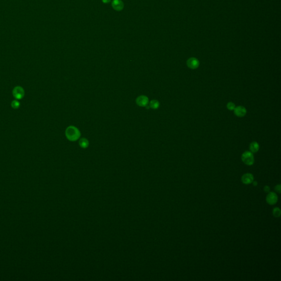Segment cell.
Listing matches in <instances>:
<instances>
[{"label":"cell","mask_w":281,"mask_h":281,"mask_svg":"<svg viewBox=\"0 0 281 281\" xmlns=\"http://www.w3.org/2000/svg\"><path fill=\"white\" fill-rule=\"evenodd\" d=\"M242 160L247 165H252L254 163V157L253 153L249 151L244 152L242 155Z\"/></svg>","instance_id":"cell-2"},{"label":"cell","mask_w":281,"mask_h":281,"mask_svg":"<svg viewBox=\"0 0 281 281\" xmlns=\"http://www.w3.org/2000/svg\"><path fill=\"white\" fill-rule=\"evenodd\" d=\"M112 6L114 9L116 11H120L124 8V5L122 0H113Z\"/></svg>","instance_id":"cell-8"},{"label":"cell","mask_w":281,"mask_h":281,"mask_svg":"<svg viewBox=\"0 0 281 281\" xmlns=\"http://www.w3.org/2000/svg\"><path fill=\"white\" fill-rule=\"evenodd\" d=\"M79 145L83 148H86L89 146V142L85 138H82L79 141Z\"/></svg>","instance_id":"cell-11"},{"label":"cell","mask_w":281,"mask_h":281,"mask_svg":"<svg viewBox=\"0 0 281 281\" xmlns=\"http://www.w3.org/2000/svg\"><path fill=\"white\" fill-rule=\"evenodd\" d=\"M252 183H253V186H256L257 185V181H253Z\"/></svg>","instance_id":"cell-19"},{"label":"cell","mask_w":281,"mask_h":281,"mask_svg":"<svg viewBox=\"0 0 281 281\" xmlns=\"http://www.w3.org/2000/svg\"><path fill=\"white\" fill-rule=\"evenodd\" d=\"M275 190L276 191V192H277V193H281V185H278L276 186L275 187Z\"/></svg>","instance_id":"cell-16"},{"label":"cell","mask_w":281,"mask_h":281,"mask_svg":"<svg viewBox=\"0 0 281 281\" xmlns=\"http://www.w3.org/2000/svg\"><path fill=\"white\" fill-rule=\"evenodd\" d=\"M233 110L235 115L238 117H243L247 114V110L243 106H238Z\"/></svg>","instance_id":"cell-9"},{"label":"cell","mask_w":281,"mask_h":281,"mask_svg":"<svg viewBox=\"0 0 281 281\" xmlns=\"http://www.w3.org/2000/svg\"><path fill=\"white\" fill-rule=\"evenodd\" d=\"M272 214L275 217H279L281 216V210L279 208H275L273 211H272Z\"/></svg>","instance_id":"cell-13"},{"label":"cell","mask_w":281,"mask_h":281,"mask_svg":"<svg viewBox=\"0 0 281 281\" xmlns=\"http://www.w3.org/2000/svg\"><path fill=\"white\" fill-rule=\"evenodd\" d=\"M264 191L266 192V193H268L270 191V187L268 186H265L264 187Z\"/></svg>","instance_id":"cell-17"},{"label":"cell","mask_w":281,"mask_h":281,"mask_svg":"<svg viewBox=\"0 0 281 281\" xmlns=\"http://www.w3.org/2000/svg\"><path fill=\"white\" fill-rule=\"evenodd\" d=\"M241 180L244 184L249 185L254 181V176L253 174L250 173H247L243 175L241 178Z\"/></svg>","instance_id":"cell-7"},{"label":"cell","mask_w":281,"mask_h":281,"mask_svg":"<svg viewBox=\"0 0 281 281\" xmlns=\"http://www.w3.org/2000/svg\"><path fill=\"white\" fill-rule=\"evenodd\" d=\"M188 67L191 69H196L198 68L199 65V62L196 58H191L187 61Z\"/></svg>","instance_id":"cell-6"},{"label":"cell","mask_w":281,"mask_h":281,"mask_svg":"<svg viewBox=\"0 0 281 281\" xmlns=\"http://www.w3.org/2000/svg\"><path fill=\"white\" fill-rule=\"evenodd\" d=\"M11 106H12V107L13 108H18L19 106H20V103L18 101H13V102H12Z\"/></svg>","instance_id":"cell-15"},{"label":"cell","mask_w":281,"mask_h":281,"mask_svg":"<svg viewBox=\"0 0 281 281\" xmlns=\"http://www.w3.org/2000/svg\"><path fill=\"white\" fill-rule=\"evenodd\" d=\"M102 1L104 3H108L111 1V0H102Z\"/></svg>","instance_id":"cell-18"},{"label":"cell","mask_w":281,"mask_h":281,"mask_svg":"<svg viewBox=\"0 0 281 281\" xmlns=\"http://www.w3.org/2000/svg\"><path fill=\"white\" fill-rule=\"evenodd\" d=\"M65 135L69 140L75 141L80 138L81 134L77 128L73 126H70L66 129Z\"/></svg>","instance_id":"cell-1"},{"label":"cell","mask_w":281,"mask_h":281,"mask_svg":"<svg viewBox=\"0 0 281 281\" xmlns=\"http://www.w3.org/2000/svg\"><path fill=\"white\" fill-rule=\"evenodd\" d=\"M266 202L270 205H274L278 202V196L274 192H269L266 198Z\"/></svg>","instance_id":"cell-4"},{"label":"cell","mask_w":281,"mask_h":281,"mask_svg":"<svg viewBox=\"0 0 281 281\" xmlns=\"http://www.w3.org/2000/svg\"><path fill=\"white\" fill-rule=\"evenodd\" d=\"M235 107V104L233 102H229L227 104V108L230 110H233Z\"/></svg>","instance_id":"cell-14"},{"label":"cell","mask_w":281,"mask_h":281,"mask_svg":"<svg viewBox=\"0 0 281 281\" xmlns=\"http://www.w3.org/2000/svg\"><path fill=\"white\" fill-rule=\"evenodd\" d=\"M136 102L138 106L143 107H146L148 104L149 99L147 96L142 95L137 98Z\"/></svg>","instance_id":"cell-5"},{"label":"cell","mask_w":281,"mask_h":281,"mask_svg":"<svg viewBox=\"0 0 281 281\" xmlns=\"http://www.w3.org/2000/svg\"><path fill=\"white\" fill-rule=\"evenodd\" d=\"M259 145L256 142H253L250 143L249 148L251 153H256L259 150Z\"/></svg>","instance_id":"cell-10"},{"label":"cell","mask_w":281,"mask_h":281,"mask_svg":"<svg viewBox=\"0 0 281 281\" xmlns=\"http://www.w3.org/2000/svg\"><path fill=\"white\" fill-rule=\"evenodd\" d=\"M149 106L151 108L153 109H157L159 107L160 103L157 100L154 99V100H152L149 103Z\"/></svg>","instance_id":"cell-12"},{"label":"cell","mask_w":281,"mask_h":281,"mask_svg":"<svg viewBox=\"0 0 281 281\" xmlns=\"http://www.w3.org/2000/svg\"><path fill=\"white\" fill-rule=\"evenodd\" d=\"M24 90L20 86H16L13 90V95L15 98L20 99L24 96Z\"/></svg>","instance_id":"cell-3"}]
</instances>
